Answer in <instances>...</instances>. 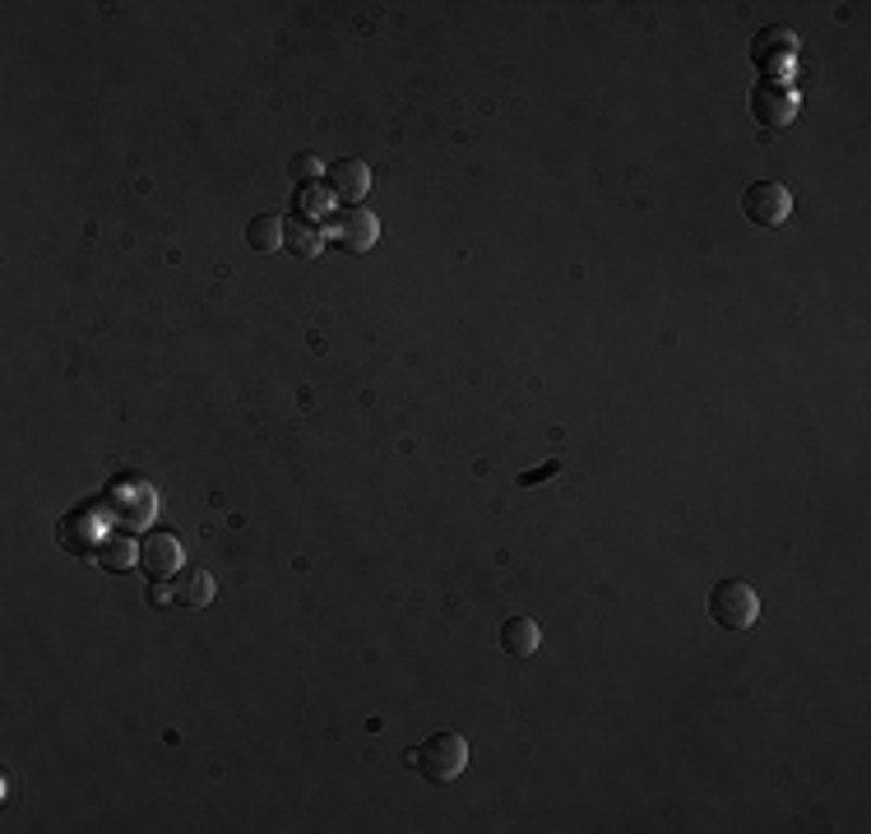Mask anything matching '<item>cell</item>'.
I'll list each match as a JSON object with an SVG mask.
<instances>
[{
    "instance_id": "1",
    "label": "cell",
    "mask_w": 871,
    "mask_h": 834,
    "mask_svg": "<svg viewBox=\"0 0 871 834\" xmlns=\"http://www.w3.org/2000/svg\"><path fill=\"white\" fill-rule=\"evenodd\" d=\"M408 764L427 779V784H455V779L468 770V742L459 733H436L422 746H413Z\"/></svg>"
},
{
    "instance_id": "2",
    "label": "cell",
    "mask_w": 871,
    "mask_h": 834,
    "mask_svg": "<svg viewBox=\"0 0 871 834\" xmlns=\"http://www.w3.org/2000/svg\"><path fill=\"white\" fill-rule=\"evenodd\" d=\"M709 617L723 626V631H752L756 617H760V598L746 580H723L714 584L709 594Z\"/></svg>"
},
{
    "instance_id": "3",
    "label": "cell",
    "mask_w": 871,
    "mask_h": 834,
    "mask_svg": "<svg viewBox=\"0 0 871 834\" xmlns=\"http://www.w3.org/2000/svg\"><path fill=\"white\" fill-rule=\"evenodd\" d=\"M742 214L756 223V228H779V223H788L793 214V195L783 181H752L742 195Z\"/></svg>"
},
{
    "instance_id": "4",
    "label": "cell",
    "mask_w": 871,
    "mask_h": 834,
    "mask_svg": "<svg viewBox=\"0 0 871 834\" xmlns=\"http://www.w3.org/2000/svg\"><path fill=\"white\" fill-rule=\"evenodd\" d=\"M376 237H380V223H376V214L367 204H348L343 214L329 218V241H334L339 251L362 255V251L376 247Z\"/></svg>"
},
{
    "instance_id": "5",
    "label": "cell",
    "mask_w": 871,
    "mask_h": 834,
    "mask_svg": "<svg viewBox=\"0 0 871 834\" xmlns=\"http://www.w3.org/2000/svg\"><path fill=\"white\" fill-rule=\"evenodd\" d=\"M153 598H159V607H204V603H214V576L209 570H200V566H186V570H177L172 576V589H163V584H153Z\"/></svg>"
},
{
    "instance_id": "6",
    "label": "cell",
    "mask_w": 871,
    "mask_h": 834,
    "mask_svg": "<svg viewBox=\"0 0 871 834\" xmlns=\"http://www.w3.org/2000/svg\"><path fill=\"white\" fill-rule=\"evenodd\" d=\"M325 181H329V195H334V200L362 204V195H367V186H371V172H367V163L343 159V163H334V167L325 172Z\"/></svg>"
},
{
    "instance_id": "7",
    "label": "cell",
    "mask_w": 871,
    "mask_h": 834,
    "mask_svg": "<svg viewBox=\"0 0 871 834\" xmlns=\"http://www.w3.org/2000/svg\"><path fill=\"white\" fill-rule=\"evenodd\" d=\"M139 566H144L153 580L177 576V566H181V543H177L172 533H149L144 547H139Z\"/></svg>"
},
{
    "instance_id": "8",
    "label": "cell",
    "mask_w": 871,
    "mask_h": 834,
    "mask_svg": "<svg viewBox=\"0 0 871 834\" xmlns=\"http://www.w3.org/2000/svg\"><path fill=\"white\" fill-rule=\"evenodd\" d=\"M501 649L510 658H533L538 649H543V631H538V621L529 617H510L501 626Z\"/></svg>"
},
{
    "instance_id": "9",
    "label": "cell",
    "mask_w": 871,
    "mask_h": 834,
    "mask_svg": "<svg viewBox=\"0 0 871 834\" xmlns=\"http://www.w3.org/2000/svg\"><path fill=\"white\" fill-rule=\"evenodd\" d=\"M752 108H756V116L765 121V126H788L793 121V98H779L770 84H760V89L752 93Z\"/></svg>"
},
{
    "instance_id": "10",
    "label": "cell",
    "mask_w": 871,
    "mask_h": 834,
    "mask_svg": "<svg viewBox=\"0 0 871 834\" xmlns=\"http://www.w3.org/2000/svg\"><path fill=\"white\" fill-rule=\"evenodd\" d=\"M283 232H288L283 218L260 214V218L247 223V247H251V251H278V247H283Z\"/></svg>"
},
{
    "instance_id": "11",
    "label": "cell",
    "mask_w": 871,
    "mask_h": 834,
    "mask_svg": "<svg viewBox=\"0 0 871 834\" xmlns=\"http://www.w3.org/2000/svg\"><path fill=\"white\" fill-rule=\"evenodd\" d=\"M283 247H288L292 255H302V260H316V255L325 251V232H320V228H311V223H288Z\"/></svg>"
},
{
    "instance_id": "12",
    "label": "cell",
    "mask_w": 871,
    "mask_h": 834,
    "mask_svg": "<svg viewBox=\"0 0 871 834\" xmlns=\"http://www.w3.org/2000/svg\"><path fill=\"white\" fill-rule=\"evenodd\" d=\"M292 177H298L302 186H311L320 177V163H316V153H298V163H292Z\"/></svg>"
},
{
    "instance_id": "13",
    "label": "cell",
    "mask_w": 871,
    "mask_h": 834,
    "mask_svg": "<svg viewBox=\"0 0 871 834\" xmlns=\"http://www.w3.org/2000/svg\"><path fill=\"white\" fill-rule=\"evenodd\" d=\"M302 208H306V214H325V208H329V195H320L316 186H302Z\"/></svg>"
},
{
    "instance_id": "14",
    "label": "cell",
    "mask_w": 871,
    "mask_h": 834,
    "mask_svg": "<svg viewBox=\"0 0 871 834\" xmlns=\"http://www.w3.org/2000/svg\"><path fill=\"white\" fill-rule=\"evenodd\" d=\"M556 468H561V464H556V459H547L543 468H529V473H519V486H533V482H547V478L556 473Z\"/></svg>"
}]
</instances>
